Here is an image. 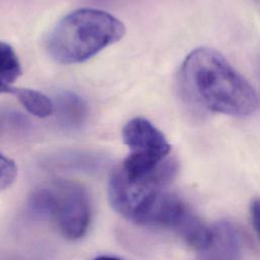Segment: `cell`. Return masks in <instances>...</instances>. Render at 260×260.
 <instances>
[{"label": "cell", "mask_w": 260, "mask_h": 260, "mask_svg": "<svg viewBox=\"0 0 260 260\" xmlns=\"http://www.w3.org/2000/svg\"><path fill=\"white\" fill-rule=\"evenodd\" d=\"M186 100L206 112L246 117L255 112L252 85L217 51L200 47L188 54L179 73Z\"/></svg>", "instance_id": "1"}, {"label": "cell", "mask_w": 260, "mask_h": 260, "mask_svg": "<svg viewBox=\"0 0 260 260\" xmlns=\"http://www.w3.org/2000/svg\"><path fill=\"white\" fill-rule=\"evenodd\" d=\"M125 35L124 24L114 15L93 8L75 10L58 21L49 34L46 48L61 64L84 62Z\"/></svg>", "instance_id": "2"}, {"label": "cell", "mask_w": 260, "mask_h": 260, "mask_svg": "<svg viewBox=\"0 0 260 260\" xmlns=\"http://www.w3.org/2000/svg\"><path fill=\"white\" fill-rule=\"evenodd\" d=\"M29 207L50 218L67 240L82 238L90 223L91 206L86 189L71 180H54L39 187L29 198Z\"/></svg>", "instance_id": "3"}, {"label": "cell", "mask_w": 260, "mask_h": 260, "mask_svg": "<svg viewBox=\"0 0 260 260\" xmlns=\"http://www.w3.org/2000/svg\"><path fill=\"white\" fill-rule=\"evenodd\" d=\"M123 141L130 152L118 170L129 179L141 178L158 167L171 151L164 133L145 118L135 117L122 131Z\"/></svg>", "instance_id": "4"}, {"label": "cell", "mask_w": 260, "mask_h": 260, "mask_svg": "<svg viewBox=\"0 0 260 260\" xmlns=\"http://www.w3.org/2000/svg\"><path fill=\"white\" fill-rule=\"evenodd\" d=\"M177 170V161L171 157H167L152 172L138 179L125 177L116 167L111 174L108 188L112 207L124 217L132 219L138 207L151 194L165 190L175 178Z\"/></svg>", "instance_id": "5"}, {"label": "cell", "mask_w": 260, "mask_h": 260, "mask_svg": "<svg viewBox=\"0 0 260 260\" xmlns=\"http://www.w3.org/2000/svg\"><path fill=\"white\" fill-rule=\"evenodd\" d=\"M189 214L176 194L160 190L151 194L136 210L131 220L142 225L176 228Z\"/></svg>", "instance_id": "6"}, {"label": "cell", "mask_w": 260, "mask_h": 260, "mask_svg": "<svg viewBox=\"0 0 260 260\" xmlns=\"http://www.w3.org/2000/svg\"><path fill=\"white\" fill-rule=\"evenodd\" d=\"M56 110L60 122L69 128L79 127L87 116V108L84 101L70 92L58 96Z\"/></svg>", "instance_id": "7"}, {"label": "cell", "mask_w": 260, "mask_h": 260, "mask_svg": "<svg viewBox=\"0 0 260 260\" xmlns=\"http://www.w3.org/2000/svg\"><path fill=\"white\" fill-rule=\"evenodd\" d=\"M177 230L190 247L199 251L210 249L213 242L212 230L207 228L190 213L185 217Z\"/></svg>", "instance_id": "8"}, {"label": "cell", "mask_w": 260, "mask_h": 260, "mask_svg": "<svg viewBox=\"0 0 260 260\" xmlns=\"http://www.w3.org/2000/svg\"><path fill=\"white\" fill-rule=\"evenodd\" d=\"M9 92L13 93L23 108L38 118L49 117L54 112V104L41 91L30 88H12Z\"/></svg>", "instance_id": "9"}, {"label": "cell", "mask_w": 260, "mask_h": 260, "mask_svg": "<svg viewBox=\"0 0 260 260\" xmlns=\"http://www.w3.org/2000/svg\"><path fill=\"white\" fill-rule=\"evenodd\" d=\"M213 232V242L217 257L223 260H237L239 254V239L234 228L225 221L219 222Z\"/></svg>", "instance_id": "10"}, {"label": "cell", "mask_w": 260, "mask_h": 260, "mask_svg": "<svg viewBox=\"0 0 260 260\" xmlns=\"http://www.w3.org/2000/svg\"><path fill=\"white\" fill-rule=\"evenodd\" d=\"M21 74V66L13 48L0 41V82L8 85Z\"/></svg>", "instance_id": "11"}, {"label": "cell", "mask_w": 260, "mask_h": 260, "mask_svg": "<svg viewBox=\"0 0 260 260\" xmlns=\"http://www.w3.org/2000/svg\"><path fill=\"white\" fill-rule=\"evenodd\" d=\"M17 177L15 162L0 153V191L11 186Z\"/></svg>", "instance_id": "12"}, {"label": "cell", "mask_w": 260, "mask_h": 260, "mask_svg": "<svg viewBox=\"0 0 260 260\" xmlns=\"http://www.w3.org/2000/svg\"><path fill=\"white\" fill-rule=\"evenodd\" d=\"M250 210L254 229L260 239V199H256L252 202Z\"/></svg>", "instance_id": "13"}, {"label": "cell", "mask_w": 260, "mask_h": 260, "mask_svg": "<svg viewBox=\"0 0 260 260\" xmlns=\"http://www.w3.org/2000/svg\"><path fill=\"white\" fill-rule=\"evenodd\" d=\"M9 89H10V86L5 85L0 82V93L1 92H9Z\"/></svg>", "instance_id": "14"}, {"label": "cell", "mask_w": 260, "mask_h": 260, "mask_svg": "<svg viewBox=\"0 0 260 260\" xmlns=\"http://www.w3.org/2000/svg\"><path fill=\"white\" fill-rule=\"evenodd\" d=\"M94 260H120V259L115 258V257H110V256H101V257L95 258Z\"/></svg>", "instance_id": "15"}]
</instances>
